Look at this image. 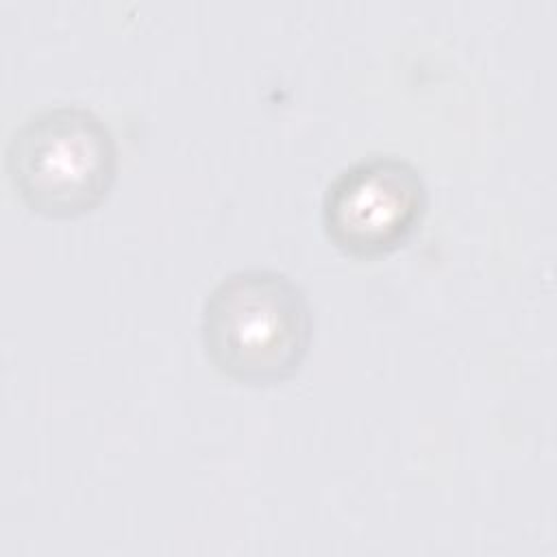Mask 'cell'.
<instances>
[{
	"label": "cell",
	"instance_id": "6da1fadb",
	"mask_svg": "<svg viewBox=\"0 0 557 557\" xmlns=\"http://www.w3.org/2000/svg\"><path fill=\"white\" fill-rule=\"evenodd\" d=\"M200 331L218 372L246 385H272L298 372L311 342V309L285 272L244 268L209 292Z\"/></svg>",
	"mask_w": 557,
	"mask_h": 557
},
{
	"label": "cell",
	"instance_id": "7a4b0ae2",
	"mask_svg": "<svg viewBox=\"0 0 557 557\" xmlns=\"http://www.w3.org/2000/svg\"><path fill=\"white\" fill-rule=\"evenodd\" d=\"M4 168L30 211L76 218L109 196L117 174V146L91 109L54 104L13 128Z\"/></svg>",
	"mask_w": 557,
	"mask_h": 557
},
{
	"label": "cell",
	"instance_id": "3957f363",
	"mask_svg": "<svg viewBox=\"0 0 557 557\" xmlns=\"http://www.w3.org/2000/svg\"><path fill=\"white\" fill-rule=\"evenodd\" d=\"M420 170L396 154H368L329 183L322 222L329 239L352 257H381L400 248L426 213Z\"/></svg>",
	"mask_w": 557,
	"mask_h": 557
}]
</instances>
